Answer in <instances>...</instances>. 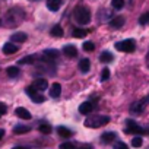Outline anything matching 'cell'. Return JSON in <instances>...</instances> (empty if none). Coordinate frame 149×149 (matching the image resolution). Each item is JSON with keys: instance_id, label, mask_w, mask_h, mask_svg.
Returning a JSON list of instances; mask_svg holds the SVG:
<instances>
[{"instance_id": "6da1fadb", "label": "cell", "mask_w": 149, "mask_h": 149, "mask_svg": "<svg viewBox=\"0 0 149 149\" xmlns=\"http://www.w3.org/2000/svg\"><path fill=\"white\" fill-rule=\"evenodd\" d=\"M73 16L76 19V22L81 24V25H86V24L91 22V12L85 6H78L73 12Z\"/></svg>"}, {"instance_id": "7a4b0ae2", "label": "cell", "mask_w": 149, "mask_h": 149, "mask_svg": "<svg viewBox=\"0 0 149 149\" xmlns=\"http://www.w3.org/2000/svg\"><path fill=\"white\" fill-rule=\"evenodd\" d=\"M108 121H110L108 116H92V117H88L85 120V126L91 127V129H98V127L107 124Z\"/></svg>"}, {"instance_id": "3957f363", "label": "cell", "mask_w": 149, "mask_h": 149, "mask_svg": "<svg viewBox=\"0 0 149 149\" xmlns=\"http://www.w3.org/2000/svg\"><path fill=\"white\" fill-rule=\"evenodd\" d=\"M116 48L123 53H132L136 48V42H134V40H123V41L116 42Z\"/></svg>"}, {"instance_id": "277c9868", "label": "cell", "mask_w": 149, "mask_h": 149, "mask_svg": "<svg viewBox=\"0 0 149 149\" xmlns=\"http://www.w3.org/2000/svg\"><path fill=\"white\" fill-rule=\"evenodd\" d=\"M124 132L126 133H136V134H143V133H146L145 132V129H142V127H139V124H136L133 120H127L126 121V129H124Z\"/></svg>"}, {"instance_id": "5b68a950", "label": "cell", "mask_w": 149, "mask_h": 149, "mask_svg": "<svg viewBox=\"0 0 149 149\" xmlns=\"http://www.w3.org/2000/svg\"><path fill=\"white\" fill-rule=\"evenodd\" d=\"M26 94H28V97L34 101V102H44L45 101V98H44V95H41V94H38L32 86H29V88H26Z\"/></svg>"}, {"instance_id": "8992f818", "label": "cell", "mask_w": 149, "mask_h": 149, "mask_svg": "<svg viewBox=\"0 0 149 149\" xmlns=\"http://www.w3.org/2000/svg\"><path fill=\"white\" fill-rule=\"evenodd\" d=\"M32 88H34L35 91H45V89L48 88V82H47V79H44V78L35 79V81H34Z\"/></svg>"}, {"instance_id": "52a82bcc", "label": "cell", "mask_w": 149, "mask_h": 149, "mask_svg": "<svg viewBox=\"0 0 149 149\" xmlns=\"http://www.w3.org/2000/svg\"><path fill=\"white\" fill-rule=\"evenodd\" d=\"M94 108H95L94 102L85 101V102H82V104L79 105V113H81V114H89V113H92Z\"/></svg>"}, {"instance_id": "ba28073f", "label": "cell", "mask_w": 149, "mask_h": 149, "mask_svg": "<svg viewBox=\"0 0 149 149\" xmlns=\"http://www.w3.org/2000/svg\"><path fill=\"white\" fill-rule=\"evenodd\" d=\"M63 53H64V56H67V57H76V56H78V48L74 47V45H72V44H69V45H64Z\"/></svg>"}, {"instance_id": "9c48e42d", "label": "cell", "mask_w": 149, "mask_h": 149, "mask_svg": "<svg viewBox=\"0 0 149 149\" xmlns=\"http://www.w3.org/2000/svg\"><path fill=\"white\" fill-rule=\"evenodd\" d=\"M78 67H79V70H81L82 73H88L89 69H91V61H89V58H82V60L79 61Z\"/></svg>"}, {"instance_id": "30bf717a", "label": "cell", "mask_w": 149, "mask_h": 149, "mask_svg": "<svg viewBox=\"0 0 149 149\" xmlns=\"http://www.w3.org/2000/svg\"><path fill=\"white\" fill-rule=\"evenodd\" d=\"M60 94H61V85L57 84V82H54V84L51 85V88H50V95H51L53 98H58Z\"/></svg>"}, {"instance_id": "8fae6325", "label": "cell", "mask_w": 149, "mask_h": 149, "mask_svg": "<svg viewBox=\"0 0 149 149\" xmlns=\"http://www.w3.org/2000/svg\"><path fill=\"white\" fill-rule=\"evenodd\" d=\"M15 113H16L18 117H21V118H24V120H29V118H31V113H29L26 108H24V107H18V108L15 110Z\"/></svg>"}, {"instance_id": "7c38bea8", "label": "cell", "mask_w": 149, "mask_h": 149, "mask_svg": "<svg viewBox=\"0 0 149 149\" xmlns=\"http://www.w3.org/2000/svg\"><path fill=\"white\" fill-rule=\"evenodd\" d=\"M124 25V18L123 16H116V18H113L111 21H110V26L111 28H121Z\"/></svg>"}, {"instance_id": "4fadbf2b", "label": "cell", "mask_w": 149, "mask_h": 149, "mask_svg": "<svg viewBox=\"0 0 149 149\" xmlns=\"http://www.w3.org/2000/svg\"><path fill=\"white\" fill-rule=\"evenodd\" d=\"M18 50H19L18 45H15L13 42H6V44L3 45V53H5V54H15Z\"/></svg>"}, {"instance_id": "5bb4252c", "label": "cell", "mask_w": 149, "mask_h": 149, "mask_svg": "<svg viewBox=\"0 0 149 149\" xmlns=\"http://www.w3.org/2000/svg\"><path fill=\"white\" fill-rule=\"evenodd\" d=\"M60 6H61V0H47V8H48L51 12L58 10Z\"/></svg>"}, {"instance_id": "9a60e30c", "label": "cell", "mask_w": 149, "mask_h": 149, "mask_svg": "<svg viewBox=\"0 0 149 149\" xmlns=\"http://www.w3.org/2000/svg\"><path fill=\"white\" fill-rule=\"evenodd\" d=\"M10 41L13 44L15 42H24V41H26V34L25 32H16V34H13L10 37Z\"/></svg>"}, {"instance_id": "2e32d148", "label": "cell", "mask_w": 149, "mask_h": 149, "mask_svg": "<svg viewBox=\"0 0 149 149\" xmlns=\"http://www.w3.org/2000/svg\"><path fill=\"white\" fill-rule=\"evenodd\" d=\"M44 56H45V57H44L45 60H50V61H51V60H54V58L58 57V51H57V50H45V51H44Z\"/></svg>"}, {"instance_id": "e0dca14e", "label": "cell", "mask_w": 149, "mask_h": 149, "mask_svg": "<svg viewBox=\"0 0 149 149\" xmlns=\"http://www.w3.org/2000/svg\"><path fill=\"white\" fill-rule=\"evenodd\" d=\"M57 133H58V136H61V137H69V136H72V130H69V129L64 127V126H58V127H57Z\"/></svg>"}, {"instance_id": "ac0fdd59", "label": "cell", "mask_w": 149, "mask_h": 149, "mask_svg": "<svg viewBox=\"0 0 149 149\" xmlns=\"http://www.w3.org/2000/svg\"><path fill=\"white\" fill-rule=\"evenodd\" d=\"M114 139H116V133H113V132L104 133V134L101 136V140H102V143H111Z\"/></svg>"}, {"instance_id": "d6986e66", "label": "cell", "mask_w": 149, "mask_h": 149, "mask_svg": "<svg viewBox=\"0 0 149 149\" xmlns=\"http://www.w3.org/2000/svg\"><path fill=\"white\" fill-rule=\"evenodd\" d=\"M50 34H51L53 37H57V38H60V37H63V28H61L60 25H54V26L51 28Z\"/></svg>"}, {"instance_id": "ffe728a7", "label": "cell", "mask_w": 149, "mask_h": 149, "mask_svg": "<svg viewBox=\"0 0 149 149\" xmlns=\"http://www.w3.org/2000/svg\"><path fill=\"white\" fill-rule=\"evenodd\" d=\"M29 130H31L29 126H21V124H18V126L13 127V132H15L16 134H24V133H28Z\"/></svg>"}, {"instance_id": "44dd1931", "label": "cell", "mask_w": 149, "mask_h": 149, "mask_svg": "<svg viewBox=\"0 0 149 149\" xmlns=\"http://www.w3.org/2000/svg\"><path fill=\"white\" fill-rule=\"evenodd\" d=\"M100 60H101L102 63H110V61H113V54H111L110 51H104V53L101 54Z\"/></svg>"}, {"instance_id": "7402d4cb", "label": "cell", "mask_w": 149, "mask_h": 149, "mask_svg": "<svg viewBox=\"0 0 149 149\" xmlns=\"http://www.w3.org/2000/svg\"><path fill=\"white\" fill-rule=\"evenodd\" d=\"M86 34H88V31L81 29V28H76V29L73 31V37H74V38H85Z\"/></svg>"}, {"instance_id": "603a6c76", "label": "cell", "mask_w": 149, "mask_h": 149, "mask_svg": "<svg viewBox=\"0 0 149 149\" xmlns=\"http://www.w3.org/2000/svg\"><path fill=\"white\" fill-rule=\"evenodd\" d=\"M8 74L10 78H16L19 74V69L16 66H10V67H8Z\"/></svg>"}, {"instance_id": "cb8c5ba5", "label": "cell", "mask_w": 149, "mask_h": 149, "mask_svg": "<svg viewBox=\"0 0 149 149\" xmlns=\"http://www.w3.org/2000/svg\"><path fill=\"white\" fill-rule=\"evenodd\" d=\"M37 58H35V56H26L25 58H21L19 60V64H31V63H34Z\"/></svg>"}, {"instance_id": "d4e9b609", "label": "cell", "mask_w": 149, "mask_h": 149, "mask_svg": "<svg viewBox=\"0 0 149 149\" xmlns=\"http://www.w3.org/2000/svg\"><path fill=\"white\" fill-rule=\"evenodd\" d=\"M142 143H143V140H142L140 136H134V137L132 139V146H134V148H140Z\"/></svg>"}, {"instance_id": "484cf974", "label": "cell", "mask_w": 149, "mask_h": 149, "mask_svg": "<svg viewBox=\"0 0 149 149\" xmlns=\"http://www.w3.org/2000/svg\"><path fill=\"white\" fill-rule=\"evenodd\" d=\"M111 6H113L114 9H123L124 0H113V2H111Z\"/></svg>"}, {"instance_id": "4316f807", "label": "cell", "mask_w": 149, "mask_h": 149, "mask_svg": "<svg viewBox=\"0 0 149 149\" xmlns=\"http://www.w3.org/2000/svg\"><path fill=\"white\" fill-rule=\"evenodd\" d=\"M139 24H140V25H146V24H149V12L143 13V15L139 18Z\"/></svg>"}, {"instance_id": "83f0119b", "label": "cell", "mask_w": 149, "mask_h": 149, "mask_svg": "<svg viewBox=\"0 0 149 149\" xmlns=\"http://www.w3.org/2000/svg\"><path fill=\"white\" fill-rule=\"evenodd\" d=\"M94 48H95L94 42H91V41L84 42V50H85V51H94Z\"/></svg>"}, {"instance_id": "f1b7e54d", "label": "cell", "mask_w": 149, "mask_h": 149, "mask_svg": "<svg viewBox=\"0 0 149 149\" xmlns=\"http://www.w3.org/2000/svg\"><path fill=\"white\" fill-rule=\"evenodd\" d=\"M40 132H41V133H45V134L51 133V127H50V124H41V126H40Z\"/></svg>"}, {"instance_id": "f546056e", "label": "cell", "mask_w": 149, "mask_h": 149, "mask_svg": "<svg viewBox=\"0 0 149 149\" xmlns=\"http://www.w3.org/2000/svg\"><path fill=\"white\" fill-rule=\"evenodd\" d=\"M60 149H76V146L70 142H64V143L60 145Z\"/></svg>"}, {"instance_id": "4dcf8cb0", "label": "cell", "mask_w": 149, "mask_h": 149, "mask_svg": "<svg viewBox=\"0 0 149 149\" xmlns=\"http://www.w3.org/2000/svg\"><path fill=\"white\" fill-rule=\"evenodd\" d=\"M110 78V70L108 69H104L102 73H101V81H107Z\"/></svg>"}, {"instance_id": "1f68e13d", "label": "cell", "mask_w": 149, "mask_h": 149, "mask_svg": "<svg viewBox=\"0 0 149 149\" xmlns=\"http://www.w3.org/2000/svg\"><path fill=\"white\" fill-rule=\"evenodd\" d=\"M6 113H8V107H6V104L0 102V117H2V116H5Z\"/></svg>"}, {"instance_id": "d6a6232c", "label": "cell", "mask_w": 149, "mask_h": 149, "mask_svg": "<svg viewBox=\"0 0 149 149\" xmlns=\"http://www.w3.org/2000/svg\"><path fill=\"white\" fill-rule=\"evenodd\" d=\"M114 149H129V148H127V145L124 142H117L116 146H114Z\"/></svg>"}, {"instance_id": "836d02e7", "label": "cell", "mask_w": 149, "mask_h": 149, "mask_svg": "<svg viewBox=\"0 0 149 149\" xmlns=\"http://www.w3.org/2000/svg\"><path fill=\"white\" fill-rule=\"evenodd\" d=\"M139 111H142V104H134L133 107H132V113H139Z\"/></svg>"}, {"instance_id": "e575fe53", "label": "cell", "mask_w": 149, "mask_h": 149, "mask_svg": "<svg viewBox=\"0 0 149 149\" xmlns=\"http://www.w3.org/2000/svg\"><path fill=\"white\" fill-rule=\"evenodd\" d=\"M79 149H92V146L91 145H81Z\"/></svg>"}, {"instance_id": "d590c367", "label": "cell", "mask_w": 149, "mask_h": 149, "mask_svg": "<svg viewBox=\"0 0 149 149\" xmlns=\"http://www.w3.org/2000/svg\"><path fill=\"white\" fill-rule=\"evenodd\" d=\"M3 136H5V130H3V129H0V139H2Z\"/></svg>"}, {"instance_id": "8d00e7d4", "label": "cell", "mask_w": 149, "mask_h": 149, "mask_svg": "<svg viewBox=\"0 0 149 149\" xmlns=\"http://www.w3.org/2000/svg\"><path fill=\"white\" fill-rule=\"evenodd\" d=\"M13 149H28V148H25V146H16V148H13Z\"/></svg>"}]
</instances>
